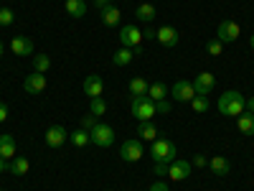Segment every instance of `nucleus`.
Masks as SVG:
<instances>
[{
    "label": "nucleus",
    "instance_id": "1",
    "mask_svg": "<svg viewBox=\"0 0 254 191\" xmlns=\"http://www.w3.org/2000/svg\"><path fill=\"white\" fill-rule=\"evenodd\" d=\"M219 112L224 115V117H239L244 110H247V97L242 95V92H237V90H226L221 97H219Z\"/></svg>",
    "mask_w": 254,
    "mask_h": 191
},
{
    "label": "nucleus",
    "instance_id": "5",
    "mask_svg": "<svg viewBox=\"0 0 254 191\" xmlns=\"http://www.w3.org/2000/svg\"><path fill=\"white\" fill-rule=\"evenodd\" d=\"M120 156H122L127 163H137V161L145 156V145H142V140H137V138L125 140L122 148H120Z\"/></svg>",
    "mask_w": 254,
    "mask_h": 191
},
{
    "label": "nucleus",
    "instance_id": "23",
    "mask_svg": "<svg viewBox=\"0 0 254 191\" xmlns=\"http://www.w3.org/2000/svg\"><path fill=\"white\" fill-rule=\"evenodd\" d=\"M147 87H150V84H147L142 77H135V79H130V84H127V90H130L132 97H145L147 95Z\"/></svg>",
    "mask_w": 254,
    "mask_h": 191
},
{
    "label": "nucleus",
    "instance_id": "30",
    "mask_svg": "<svg viewBox=\"0 0 254 191\" xmlns=\"http://www.w3.org/2000/svg\"><path fill=\"white\" fill-rule=\"evenodd\" d=\"M89 110H92V115L102 117L104 112H107V102H104L102 97H92V102H89Z\"/></svg>",
    "mask_w": 254,
    "mask_h": 191
},
{
    "label": "nucleus",
    "instance_id": "45",
    "mask_svg": "<svg viewBox=\"0 0 254 191\" xmlns=\"http://www.w3.org/2000/svg\"><path fill=\"white\" fill-rule=\"evenodd\" d=\"M0 191H3V189H0Z\"/></svg>",
    "mask_w": 254,
    "mask_h": 191
},
{
    "label": "nucleus",
    "instance_id": "12",
    "mask_svg": "<svg viewBox=\"0 0 254 191\" xmlns=\"http://www.w3.org/2000/svg\"><path fill=\"white\" fill-rule=\"evenodd\" d=\"M81 90H84V95H87L89 99H92V97H102V92H104V82H102L99 74H89L87 79H84Z\"/></svg>",
    "mask_w": 254,
    "mask_h": 191
},
{
    "label": "nucleus",
    "instance_id": "27",
    "mask_svg": "<svg viewBox=\"0 0 254 191\" xmlns=\"http://www.w3.org/2000/svg\"><path fill=\"white\" fill-rule=\"evenodd\" d=\"M69 140H71V145H74V148H84L87 143H92L89 133H87V130H81V127H79V130H74V133L69 135Z\"/></svg>",
    "mask_w": 254,
    "mask_h": 191
},
{
    "label": "nucleus",
    "instance_id": "21",
    "mask_svg": "<svg viewBox=\"0 0 254 191\" xmlns=\"http://www.w3.org/2000/svg\"><path fill=\"white\" fill-rule=\"evenodd\" d=\"M28 158H10V163H5V171H10L13 176H26L28 174Z\"/></svg>",
    "mask_w": 254,
    "mask_h": 191
},
{
    "label": "nucleus",
    "instance_id": "29",
    "mask_svg": "<svg viewBox=\"0 0 254 191\" xmlns=\"http://www.w3.org/2000/svg\"><path fill=\"white\" fill-rule=\"evenodd\" d=\"M190 110H193L196 115L208 112V97H193V99H190Z\"/></svg>",
    "mask_w": 254,
    "mask_h": 191
},
{
    "label": "nucleus",
    "instance_id": "11",
    "mask_svg": "<svg viewBox=\"0 0 254 191\" xmlns=\"http://www.w3.org/2000/svg\"><path fill=\"white\" fill-rule=\"evenodd\" d=\"M23 90H26L28 95H41V92L46 90V74H41V72L28 74L26 82H23Z\"/></svg>",
    "mask_w": 254,
    "mask_h": 191
},
{
    "label": "nucleus",
    "instance_id": "14",
    "mask_svg": "<svg viewBox=\"0 0 254 191\" xmlns=\"http://www.w3.org/2000/svg\"><path fill=\"white\" fill-rule=\"evenodd\" d=\"M155 41H160V44H163L165 49H173V46H178L181 36H178V31H176L173 26H163V28H158Z\"/></svg>",
    "mask_w": 254,
    "mask_h": 191
},
{
    "label": "nucleus",
    "instance_id": "7",
    "mask_svg": "<svg viewBox=\"0 0 254 191\" xmlns=\"http://www.w3.org/2000/svg\"><path fill=\"white\" fill-rule=\"evenodd\" d=\"M239 36H242V28H239L237 20H221L219 28H216V38L221 44H234Z\"/></svg>",
    "mask_w": 254,
    "mask_h": 191
},
{
    "label": "nucleus",
    "instance_id": "32",
    "mask_svg": "<svg viewBox=\"0 0 254 191\" xmlns=\"http://www.w3.org/2000/svg\"><path fill=\"white\" fill-rule=\"evenodd\" d=\"M97 122H99L97 115H92V112H89V115H84V117H81V130H87V133H89Z\"/></svg>",
    "mask_w": 254,
    "mask_h": 191
},
{
    "label": "nucleus",
    "instance_id": "33",
    "mask_svg": "<svg viewBox=\"0 0 254 191\" xmlns=\"http://www.w3.org/2000/svg\"><path fill=\"white\" fill-rule=\"evenodd\" d=\"M10 23H13V10L0 8V26H10Z\"/></svg>",
    "mask_w": 254,
    "mask_h": 191
},
{
    "label": "nucleus",
    "instance_id": "4",
    "mask_svg": "<svg viewBox=\"0 0 254 191\" xmlns=\"http://www.w3.org/2000/svg\"><path fill=\"white\" fill-rule=\"evenodd\" d=\"M89 138L97 148H110L115 143V130L107 125V122H97L92 130H89Z\"/></svg>",
    "mask_w": 254,
    "mask_h": 191
},
{
    "label": "nucleus",
    "instance_id": "17",
    "mask_svg": "<svg viewBox=\"0 0 254 191\" xmlns=\"http://www.w3.org/2000/svg\"><path fill=\"white\" fill-rule=\"evenodd\" d=\"M158 135H160V130L155 127L153 120H147V122H140V125H137V138H142V140H147V143H153V140H158Z\"/></svg>",
    "mask_w": 254,
    "mask_h": 191
},
{
    "label": "nucleus",
    "instance_id": "8",
    "mask_svg": "<svg viewBox=\"0 0 254 191\" xmlns=\"http://www.w3.org/2000/svg\"><path fill=\"white\" fill-rule=\"evenodd\" d=\"M190 161H186V158H176L171 166H168V179L171 181H186L188 176H190Z\"/></svg>",
    "mask_w": 254,
    "mask_h": 191
},
{
    "label": "nucleus",
    "instance_id": "26",
    "mask_svg": "<svg viewBox=\"0 0 254 191\" xmlns=\"http://www.w3.org/2000/svg\"><path fill=\"white\" fill-rule=\"evenodd\" d=\"M147 97H150L153 102H158V99H165L168 97V87L163 82H153L150 87H147Z\"/></svg>",
    "mask_w": 254,
    "mask_h": 191
},
{
    "label": "nucleus",
    "instance_id": "15",
    "mask_svg": "<svg viewBox=\"0 0 254 191\" xmlns=\"http://www.w3.org/2000/svg\"><path fill=\"white\" fill-rule=\"evenodd\" d=\"M10 51H13L15 56H31V54H33V41L26 38V36H15V38L10 41Z\"/></svg>",
    "mask_w": 254,
    "mask_h": 191
},
{
    "label": "nucleus",
    "instance_id": "22",
    "mask_svg": "<svg viewBox=\"0 0 254 191\" xmlns=\"http://www.w3.org/2000/svg\"><path fill=\"white\" fill-rule=\"evenodd\" d=\"M15 138L13 135H0V158H15Z\"/></svg>",
    "mask_w": 254,
    "mask_h": 191
},
{
    "label": "nucleus",
    "instance_id": "35",
    "mask_svg": "<svg viewBox=\"0 0 254 191\" xmlns=\"http://www.w3.org/2000/svg\"><path fill=\"white\" fill-rule=\"evenodd\" d=\"M168 166L171 163H155V174L158 176H168Z\"/></svg>",
    "mask_w": 254,
    "mask_h": 191
},
{
    "label": "nucleus",
    "instance_id": "25",
    "mask_svg": "<svg viewBox=\"0 0 254 191\" xmlns=\"http://www.w3.org/2000/svg\"><path fill=\"white\" fill-rule=\"evenodd\" d=\"M135 59V54H132V49H120V51H115V56H112V64L115 67H127V64H130Z\"/></svg>",
    "mask_w": 254,
    "mask_h": 191
},
{
    "label": "nucleus",
    "instance_id": "40",
    "mask_svg": "<svg viewBox=\"0 0 254 191\" xmlns=\"http://www.w3.org/2000/svg\"><path fill=\"white\" fill-rule=\"evenodd\" d=\"M247 110L254 115V97H249V99H247Z\"/></svg>",
    "mask_w": 254,
    "mask_h": 191
},
{
    "label": "nucleus",
    "instance_id": "41",
    "mask_svg": "<svg viewBox=\"0 0 254 191\" xmlns=\"http://www.w3.org/2000/svg\"><path fill=\"white\" fill-rule=\"evenodd\" d=\"M97 5H99V10H102L104 5H110V0H97Z\"/></svg>",
    "mask_w": 254,
    "mask_h": 191
},
{
    "label": "nucleus",
    "instance_id": "44",
    "mask_svg": "<svg viewBox=\"0 0 254 191\" xmlns=\"http://www.w3.org/2000/svg\"><path fill=\"white\" fill-rule=\"evenodd\" d=\"M0 56H3V41H0Z\"/></svg>",
    "mask_w": 254,
    "mask_h": 191
},
{
    "label": "nucleus",
    "instance_id": "13",
    "mask_svg": "<svg viewBox=\"0 0 254 191\" xmlns=\"http://www.w3.org/2000/svg\"><path fill=\"white\" fill-rule=\"evenodd\" d=\"M66 140H69L66 127H61V125H51L49 130H46V145H49V148H61Z\"/></svg>",
    "mask_w": 254,
    "mask_h": 191
},
{
    "label": "nucleus",
    "instance_id": "37",
    "mask_svg": "<svg viewBox=\"0 0 254 191\" xmlns=\"http://www.w3.org/2000/svg\"><path fill=\"white\" fill-rule=\"evenodd\" d=\"M190 166H198V168H201V166H206V156H201V153H198V156H193Z\"/></svg>",
    "mask_w": 254,
    "mask_h": 191
},
{
    "label": "nucleus",
    "instance_id": "2",
    "mask_svg": "<svg viewBox=\"0 0 254 191\" xmlns=\"http://www.w3.org/2000/svg\"><path fill=\"white\" fill-rule=\"evenodd\" d=\"M150 158L155 161V163H173L176 161V143L173 140H168V138H158V140H153L150 143Z\"/></svg>",
    "mask_w": 254,
    "mask_h": 191
},
{
    "label": "nucleus",
    "instance_id": "20",
    "mask_svg": "<svg viewBox=\"0 0 254 191\" xmlns=\"http://www.w3.org/2000/svg\"><path fill=\"white\" fill-rule=\"evenodd\" d=\"M208 168H211V174H216V176H229L231 171V166L224 156H214V158H208Z\"/></svg>",
    "mask_w": 254,
    "mask_h": 191
},
{
    "label": "nucleus",
    "instance_id": "36",
    "mask_svg": "<svg viewBox=\"0 0 254 191\" xmlns=\"http://www.w3.org/2000/svg\"><path fill=\"white\" fill-rule=\"evenodd\" d=\"M155 33H158L155 28H150V26H147V28L142 31V38H147V41H155Z\"/></svg>",
    "mask_w": 254,
    "mask_h": 191
},
{
    "label": "nucleus",
    "instance_id": "28",
    "mask_svg": "<svg viewBox=\"0 0 254 191\" xmlns=\"http://www.w3.org/2000/svg\"><path fill=\"white\" fill-rule=\"evenodd\" d=\"M49 69H51V59H49L46 54H38V56H33V72L46 74Z\"/></svg>",
    "mask_w": 254,
    "mask_h": 191
},
{
    "label": "nucleus",
    "instance_id": "43",
    "mask_svg": "<svg viewBox=\"0 0 254 191\" xmlns=\"http://www.w3.org/2000/svg\"><path fill=\"white\" fill-rule=\"evenodd\" d=\"M3 171H5V161H3V158H0V174H3Z\"/></svg>",
    "mask_w": 254,
    "mask_h": 191
},
{
    "label": "nucleus",
    "instance_id": "38",
    "mask_svg": "<svg viewBox=\"0 0 254 191\" xmlns=\"http://www.w3.org/2000/svg\"><path fill=\"white\" fill-rule=\"evenodd\" d=\"M5 120H8V104L0 102V122H5Z\"/></svg>",
    "mask_w": 254,
    "mask_h": 191
},
{
    "label": "nucleus",
    "instance_id": "10",
    "mask_svg": "<svg viewBox=\"0 0 254 191\" xmlns=\"http://www.w3.org/2000/svg\"><path fill=\"white\" fill-rule=\"evenodd\" d=\"M171 95H173V99H178V102H190L196 97V90H193V82H186V79H178L173 87H171Z\"/></svg>",
    "mask_w": 254,
    "mask_h": 191
},
{
    "label": "nucleus",
    "instance_id": "42",
    "mask_svg": "<svg viewBox=\"0 0 254 191\" xmlns=\"http://www.w3.org/2000/svg\"><path fill=\"white\" fill-rule=\"evenodd\" d=\"M249 49H252V51H254V33H252V36H249Z\"/></svg>",
    "mask_w": 254,
    "mask_h": 191
},
{
    "label": "nucleus",
    "instance_id": "34",
    "mask_svg": "<svg viewBox=\"0 0 254 191\" xmlns=\"http://www.w3.org/2000/svg\"><path fill=\"white\" fill-rule=\"evenodd\" d=\"M155 110H158L160 115H168V112H171V102H168V99H158V102H155Z\"/></svg>",
    "mask_w": 254,
    "mask_h": 191
},
{
    "label": "nucleus",
    "instance_id": "31",
    "mask_svg": "<svg viewBox=\"0 0 254 191\" xmlns=\"http://www.w3.org/2000/svg\"><path fill=\"white\" fill-rule=\"evenodd\" d=\"M206 54L208 56H221L224 54V44H221L219 38H211L208 44H206Z\"/></svg>",
    "mask_w": 254,
    "mask_h": 191
},
{
    "label": "nucleus",
    "instance_id": "39",
    "mask_svg": "<svg viewBox=\"0 0 254 191\" xmlns=\"http://www.w3.org/2000/svg\"><path fill=\"white\" fill-rule=\"evenodd\" d=\"M150 191H168V184H165V181H155V184L150 186Z\"/></svg>",
    "mask_w": 254,
    "mask_h": 191
},
{
    "label": "nucleus",
    "instance_id": "24",
    "mask_svg": "<svg viewBox=\"0 0 254 191\" xmlns=\"http://www.w3.org/2000/svg\"><path fill=\"white\" fill-rule=\"evenodd\" d=\"M66 13L71 18H84L87 15V3L84 0H66Z\"/></svg>",
    "mask_w": 254,
    "mask_h": 191
},
{
    "label": "nucleus",
    "instance_id": "19",
    "mask_svg": "<svg viewBox=\"0 0 254 191\" xmlns=\"http://www.w3.org/2000/svg\"><path fill=\"white\" fill-rule=\"evenodd\" d=\"M237 127H239V133L242 135H254V115L249 112V110H244L239 117H237Z\"/></svg>",
    "mask_w": 254,
    "mask_h": 191
},
{
    "label": "nucleus",
    "instance_id": "3",
    "mask_svg": "<svg viewBox=\"0 0 254 191\" xmlns=\"http://www.w3.org/2000/svg\"><path fill=\"white\" fill-rule=\"evenodd\" d=\"M130 112H132V117H137L140 122H147V120H153L155 115H158V110H155V102L150 99V97H132V102H130Z\"/></svg>",
    "mask_w": 254,
    "mask_h": 191
},
{
    "label": "nucleus",
    "instance_id": "9",
    "mask_svg": "<svg viewBox=\"0 0 254 191\" xmlns=\"http://www.w3.org/2000/svg\"><path fill=\"white\" fill-rule=\"evenodd\" d=\"M216 87V77L211 72H201L196 79H193V90H196V97H208V92Z\"/></svg>",
    "mask_w": 254,
    "mask_h": 191
},
{
    "label": "nucleus",
    "instance_id": "6",
    "mask_svg": "<svg viewBox=\"0 0 254 191\" xmlns=\"http://www.w3.org/2000/svg\"><path fill=\"white\" fill-rule=\"evenodd\" d=\"M120 44H122L125 49H137V46H142V31H140L137 26H132V23L122 26V28H120Z\"/></svg>",
    "mask_w": 254,
    "mask_h": 191
},
{
    "label": "nucleus",
    "instance_id": "46",
    "mask_svg": "<svg viewBox=\"0 0 254 191\" xmlns=\"http://www.w3.org/2000/svg\"><path fill=\"white\" fill-rule=\"evenodd\" d=\"M130 191H132V189H130Z\"/></svg>",
    "mask_w": 254,
    "mask_h": 191
},
{
    "label": "nucleus",
    "instance_id": "16",
    "mask_svg": "<svg viewBox=\"0 0 254 191\" xmlns=\"http://www.w3.org/2000/svg\"><path fill=\"white\" fill-rule=\"evenodd\" d=\"M135 18L140 20V23L150 26L153 20L158 18V10H155V5H153V3H142V5H137V10H135Z\"/></svg>",
    "mask_w": 254,
    "mask_h": 191
},
{
    "label": "nucleus",
    "instance_id": "18",
    "mask_svg": "<svg viewBox=\"0 0 254 191\" xmlns=\"http://www.w3.org/2000/svg\"><path fill=\"white\" fill-rule=\"evenodd\" d=\"M120 18H122V13H120V8L117 5H104L102 8V23L107 26V28H112V26H117L120 23Z\"/></svg>",
    "mask_w": 254,
    "mask_h": 191
}]
</instances>
